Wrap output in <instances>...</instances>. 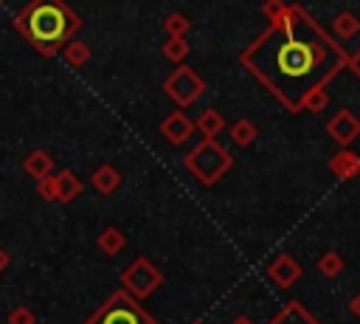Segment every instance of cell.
I'll return each instance as SVG.
<instances>
[{
  "instance_id": "1",
  "label": "cell",
  "mask_w": 360,
  "mask_h": 324,
  "mask_svg": "<svg viewBox=\"0 0 360 324\" xmlns=\"http://www.w3.org/2000/svg\"><path fill=\"white\" fill-rule=\"evenodd\" d=\"M343 45L301 6H287L242 54L239 62L287 110L304 113V99L346 68Z\"/></svg>"
},
{
  "instance_id": "2",
  "label": "cell",
  "mask_w": 360,
  "mask_h": 324,
  "mask_svg": "<svg viewBox=\"0 0 360 324\" xmlns=\"http://www.w3.org/2000/svg\"><path fill=\"white\" fill-rule=\"evenodd\" d=\"M17 34L42 56H56L82 28V17L65 0H28L14 17Z\"/></svg>"
},
{
  "instance_id": "3",
  "label": "cell",
  "mask_w": 360,
  "mask_h": 324,
  "mask_svg": "<svg viewBox=\"0 0 360 324\" xmlns=\"http://www.w3.org/2000/svg\"><path fill=\"white\" fill-rule=\"evenodd\" d=\"M186 169L202 183V186H214L219 177H225V172L233 166V155L217 144V138H202L200 144H194L186 158H183Z\"/></svg>"
},
{
  "instance_id": "4",
  "label": "cell",
  "mask_w": 360,
  "mask_h": 324,
  "mask_svg": "<svg viewBox=\"0 0 360 324\" xmlns=\"http://www.w3.org/2000/svg\"><path fill=\"white\" fill-rule=\"evenodd\" d=\"M84 324H158L138 299H132L124 287L115 290L96 313H90V318Z\"/></svg>"
},
{
  "instance_id": "5",
  "label": "cell",
  "mask_w": 360,
  "mask_h": 324,
  "mask_svg": "<svg viewBox=\"0 0 360 324\" xmlns=\"http://www.w3.org/2000/svg\"><path fill=\"white\" fill-rule=\"evenodd\" d=\"M163 285V273L146 259V256H138V259H132L124 270H121V287L132 296V299H146V296H152L158 287Z\"/></svg>"
},
{
  "instance_id": "6",
  "label": "cell",
  "mask_w": 360,
  "mask_h": 324,
  "mask_svg": "<svg viewBox=\"0 0 360 324\" xmlns=\"http://www.w3.org/2000/svg\"><path fill=\"white\" fill-rule=\"evenodd\" d=\"M163 90H166V96H169V99L183 110V107L194 104V101L202 96L205 82H202V79H200L188 65H183V62H180V68H174V70L166 76Z\"/></svg>"
},
{
  "instance_id": "7",
  "label": "cell",
  "mask_w": 360,
  "mask_h": 324,
  "mask_svg": "<svg viewBox=\"0 0 360 324\" xmlns=\"http://www.w3.org/2000/svg\"><path fill=\"white\" fill-rule=\"evenodd\" d=\"M326 132L332 141H338L340 147H349L357 135H360V118L352 110H338L329 121H326Z\"/></svg>"
},
{
  "instance_id": "8",
  "label": "cell",
  "mask_w": 360,
  "mask_h": 324,
  "mask_svg": "<svg viewBox=\"0 0 360 324\" xmlns=\"http://www.w3.org/2000/svg\"><path fill=\"white\" fill-rule=\"evenodd\" d=\"M160 132H163V138L169 141V144H186L188 138H191V132H194V121L183 113V110H174V113H169L163 121H160Z\"/></svg>"
},
{
  "instance_id": "9",
  "label": "cell",
  "mask_w": 360,
  "mask_h": 324,
  "mask_svg": "<svg viewBox=\"0 0 360 324\" xmlns=\"http://www.w3.org/2000/svg\"><path fill=\"white\" fill-rule=\"evenodd\" d=\"M267 279H273L278 287H292L301 279V265L298 259H292L290 254H278L270 268H267Z\"/></svg>"
},
{
  "instance_id": "10",
  "label": "cell",
  "mask_w": 360,
  "mask_h": 324,
  "mask_svg": "<svg viewBox=\"0 0 360 324\" xmlns=\"http://www.w3.org/2000/svg\"><path fill=\"white\" fill-rule=\"evenodd\" d=\"M329 172L338 177V180H352L360 175V152H352V149H340L329 158Z\"/></svg>"
},
{
  "instance_id": "11",
  "label": "cell",
  "mask_w": 360,
  "mask_h": 324,
  "mask_svg": "<svg viewBox=\"0 0 360 324\" xmlns=\"http://www.w3.org/2000/svg\"><path fill=\"white\" fill-rule=\"evenodd\" d=\"M267 324H321V321H318L301 301H287Z\"/></svg>"
},
{
  "instance_id": "12",
  "label": "cell",
  "mask_w": 360,
  "mask_h": 324,
  "mask_svg": "<svg viewBox=\"0 0 360 324\" xmlns=\"http://www.w3.org/2000/svg\"><path fill=\"white\" fill-rule=\"evenodd\" d=\"M90 183H93L96 192H101V194H112V192L121 186V172H118L112 163H101V166L93 169Z\"/></svg>"
},
{
  "instance_id": "13",
  "label": "cell",
  "mask_w": 360,
  "mask_h": 324,
  "mask_svg": "<svg viewBox=\"0 0 360 324\" xmlns=\"http://www.w3.org/2000/svg\"><path fill=\"white\" fill-rule=\"evenodd\" d=\"M51 169H53V158H51L45 149H31V152L22 158V172H25L28 177H34V180L51 175Z\"/></svg>"
},
{
  "instance_id": "14",
  "label": "cell",
  "mask_w": 360,
  "mask_h": 324,
  "mask_svg": "<svg viewBox=\"0 0 360 324\" xmlns=\"http://www.w3.org/2000/svg\"><path fill=\"white\" fill-rule=\"evenodd\" d=\"M53 177H56V200H59V203H70V200H76V197L82 194V180H79L76 172L62 169V172H56Z\"/></svg>"
},
{
  "instance_id": "15",
  "label": "cell",
  "mask_w": 360,
  "mask_h": 324,
  "mask_svg": "<svg viewBox=\"0 0 360 324\" xmlns=\"http://www.w3.org/2000/svg\"><path fill=\"white\" fill-rule=\"evenodd\" d=\"M194 130H200L202 132V138H217L222 130H225V118H222V113L219 110H202L200 113V118L194 121Z\"/></svg>"
},
{
  "instance_id": "16",
  "label": "cell",
  "mask_w": 360,
  "mask_h": 324,
  "mask_svg": "<svg viewBox=\"0 0 360 324\" xmlns=\"http://www.w3.org/2000/svg\"><path fill=\"white\" fill-rule=\"evenodd\" d=\"M96 245L101 248V254H107V256H115V254H121L124 251V245H127V237L121 234V228H115V225H107L98 237H96Z\"/></svg>"
},
{
  "instance_id": "17",
  "label": "cell",
  "mask_w": 360,
  "mask_h": 324,
  "mask_svg": "<svg viewBox=\"0 0 360 324\" xmlns=\"http://www.w3.org/2000/svg\"><path fill=\"white\" fill-rule=\"evenodd\" d=\"M62 56H65V62H68V65L82 68V65H87V62H90V45H87V42H82V39H68V42L62 45Z\"/></svg>"
},
{
  "instance_id": "18",
  "label": "cell",
  "mask_w": 360,
  "mask_h": 324,
  "mask_svg": "<svg viewBox=\"0 0 360 324\" xmlns=\"http://www.w3.org/2000/svg\"><path fill=\"white\" fill-rule=\"evenodd\" d=\"M332 31H335V37H340V39H352V37L360 31V17L352 14V11H340V14L332 20Z\"/></svg>"
},
{
  "instance_id": "19",
  "label": "cell",
  "mask_w": 360,
  "mask_h": 324,
  "mask_svg": "<svg viewBox=\"0 0 360 324\" xmlns=\"http://www.w3.org/2000/svg\"><path fill=\"white\" fill-rule=\"evenodd\" d=\"M256 135H259V130H256V124H253L250 118H239V121H233V127H231V141H233L236 147L253 144Z\"/></svg>"
},
{
  "instance_id": "20",
  "label": "cell",
  "mask_w": 360,
  "mask_h": 324,
  "mask_svg": "<svg viewBox=\"0 0 360 324\" xmlns=\"http://www.w3.org/2000/svg\"><path fill=\"white\" fill-rule=\"evenodd\" d=\"M163 56L169 59V62H174V65H180L186 56H188V51H191V45L186 42V37H169L166 42H163Z\"/></svg>"
},
{
  "instance_id": "21",
  "label": "cell",
  "mask_w": 360,
  "mask_h": 324,
  "mask_svg": "<svg viewBox=\"0 0 360 324\" xmlns=\"http://www.w3.org/2000/svg\"><path fill=\"white\" fill-rule=\"evenodd\" d=\"M163 31H166V37H186V34L191 31V20H188L186 14L174 11V14H169V17L163 20Z\"/></svg>"
},
{
  "instance_id": "22",
  "label": "cell",
  "mask_w": 360,
  "mask_h": 324,
  "mask_svg": "<svg viewBox=\"0 0 360 324\" xmlns=\"http://www.w3.org/2000/svg\"><path fill=\"white\" fill-rule=\"evenodd\" d=\"M343 256L338 254V251H326V254H321V259H318V270L326 276V279H332V276H338L340 270H343Z\"/></svg>"
},
{
  "instance_id": "23",
  "label": "cell",
  "mask_w": 360,
  "mask_h": 324,
  "mask_svg": "<svg viewBox=\"0 0 360 324\" xmlns=\"http://www.w3.org/2000/svg\"><path fill=\"white\" fill-rule=\"evenodd\" d=\"M326 104H329L326 87H318V90H312V93L304 99V110H309V113H321V110H326Z\"/></svg>"
},
{
  "instance_id": "24",
  "label": "cell",
  "mask_w": 360,
  "mask_h": 324,
  "mask_svg": "<svg viewBox=\"0 0 360 324\" xmlns=\"http://www.w3.org/2000/svg\"><path fill=\"white\" fill-rule=\"evenodd\" d=\"M37 194H39L42 200L53 203V200H56V177H53V175L39 177V180H37Z\"/></svg>"
},
{
  "instance_id": "25",
  "label": "cell",
  "mask_w": 360,
  "mask_h": 324,
  "mask_svg": "<svg viewBox=\"0 0 360 324\" xmlns=\"http://www.w3.org/2000/svg\"><path fill=\"white\" fill-rule=\"evenodd\" d=\"M284 8H287V3H284V0H264V3H262V14H264L270 23H273V20H278V17L284 14Z\"/></svg>"
},
{
  "instance_id": "26",
  "label": "cell",
  "mask_w": 360,
  "mask_h": 324,
  "mask_svg": "<svg viewBox=\"0 0 360 324\" xmlns=\"http://www.w3.org/2000/svg\"><path fill=\"white\" fill-rule=\"evenodd\" d=\"M8 324H34V313L20 304V307H14V310L8 313Z\"/></svg>"
},
{
  "instance_id": "27",
  "label": "cell",
  "mask_w": 360,
  "mask_h": 324,
  "mask_svg": "<svg viewBox=\"0 0 360 324\" xmlns=\"http://www.w3.org/2000/svg\"><path fill=\"white\" fill-rule=\"evenodd\" d=\"M346 68H349V70H352V73L360 79V48H357L352 56H346Z\"/></svg>"
},
{
  "instance_id": "28",
  "label": "cell",
  "mask_w": 360,
  "mask_h": 324,
  "mask_svg": "<svg viewBox=\"0 0 360 324\" xmlns=\"http://www.w3.org/2000/svg\"><path fill=\"white\" fill-rule=\"evenodd\" d=\"M8 262H11V256H8V251H6L3 245H0V273H3L6 268H8Z\"/></svg>"
},
{
  "instance_id": "29",
  "label": "cell",
  "mask_w": 360,
  "mask_h": 324,
  "mask_svg": "<svg viewBox=\"0 0 360 324\" xmlns=\"http://www.w3.org/2000/svg\"><path fill=\"white\" fill-rule=\"evenodd\" d=\"M349 307H352V313H354V316L360 318V293H357V296L352 299V304H349Z\"/></svg>"
},
{
  "instance_id": "30",
  "label": "cell",
  "mask_w": 360,
  "mask_h": 324,
  "mask_svg": "<svg viewBox=\"0 0 360 324\" xmlns=\"http://www.w3.org/2000/svg\"><path fill=\"white\" fill-rule=\"evenodd\" d=\"M231 324H253V321H250V318H248V316H236V318H233V321H231Z\"/></svg>"
},
{
  "instance_id": "31",
  "label": "cell",
  "mask_w": 360,
  "mask_h": 324,
  "mask_svg": "<svg viewBox=\"0 0 360 324\" xmlns=\"http://www.w3.org/2000/svg\"><path fill=\"white\" fill-rule=\"evenodd\" d=\"M191 324H205V321H191Z\"/></svg>"
},
{
  "instance_id": "32",
  "label": "cell",
  "mask_w": 360,
  "mask_h": 324,
  "mask_svg": "<svg viewBox=\"0 0 360 324\" xmlns=\"http://www.w3.org/2000/svg\"><path fill=\"white\" fill-rule=\"evenodd\" d=\"M0 3H3V0H0Z\"/></svg>"
}]
</instances>
